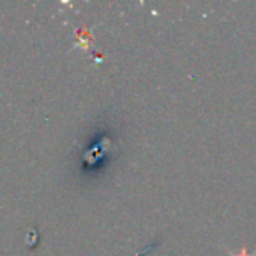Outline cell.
<instances>
[{"mask_svg":"<svg viewBox=\"0 0 256 256\" xmlns=\"http://www.w3.org/2000/svg\"><path fill=\"white\" fill-rule=\"evenodd\" d=\"M226 252H228V255L230 256H256V250L254 252V254H248L246 248H242V250H240V252H232L231 249H228V248H226Z\"/></svg>","mask_w":256,"mask_h":256,"instance_id":"cell-1","label":"cell"}]
</instances>
